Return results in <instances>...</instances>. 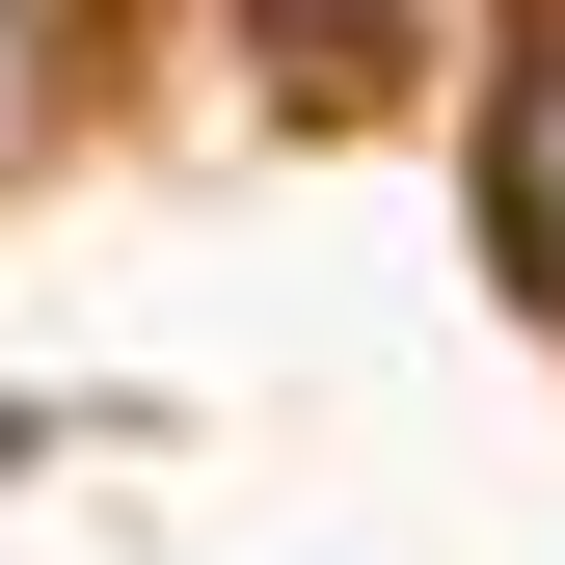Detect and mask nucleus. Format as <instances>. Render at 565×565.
Wrapping results in <instances>:
<instances>
[{"mask_svg":"<svg viewBox=\"0 0 565 565\" xmlns=\"http://www.w3.org/2000/svg\"><path fill=\"white\" fill-rule=\"evenodd\" d=\"M269 54H350V0H269Z\"/></svg>","mask_w":565,"mask_h":565,"instance_id":"2","label":"nucleus"},{"mask_svg":"<svg viewBox=\"0 0 565 565\" xmlns=\"http://www.w3.org/2000/svg\"><path fill=\"white\" fill-rule=\"evenodd\" d=\"M484 189H512L539 297H565V28H512V108H484Z\"/></svg>","mask_w":565,"mask_h":565,"instance_id":"1","label":"nucleus"}]
</instances>
